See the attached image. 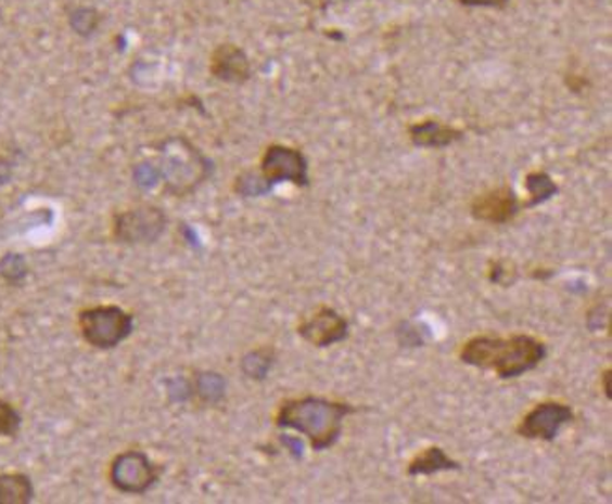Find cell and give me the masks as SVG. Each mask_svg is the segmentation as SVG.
<instances>
[{
  "instance_id": "cell-1",
  "label": "cell",
  "mask_w": 612,
  "mask_h": 504,
  "mask_svg": "<svg viewBox=\"0 0 612 504\" xmlns=\"http://www.w3.org/2000/svg\"><path fill=\"white\" fill-rule=\"evenodd\" d=\"M545 357V341L528 334H513L509 338L483 334L468 339L459 351V359L467 366L493 370L500 379H517L536 370Z\"/></svg>"
},
{
  "instance_id": "cell-2",
  "label": "cell",
  "mask_w": 612,
  "mask_h": 504,
  "mask_svg": "<svg viewBox=\"0 0 612 504\" xmlns=\"http://www.w3.org/2000/svg\"><path fill=\"white\" fill-rule=\"evenodd\" d=\"M355 413L354 405L344 401L326 400L318 396H303L282 401L275 424L279 428L299 431L316 452L331 449L342 436V422Z\"/></svg>"
},
{
  "instance_id": "cell-3",
  "label": "cell",
  "mask_w": 612,
  "mask_h": 504,
  "mask_svg": "<svg viewBox=\"0 0 612 504\" xmlns=\"http://www.w3.org/2000/svg\"><path fill=\"white\" fill-rule=\"evenodd\" d=\"M161 175L169 194L182 195L194 192L209 175V161L184 138H169L161 146Z\"/></svg>"
},
{
  "instance_id": "cell-4",
  "label": "cell",
  "mask_w": 612,
  "mask_h": 504,
  "mask_svg": "<svg viewBox=\"0 0 612 504\" xmlns=\"http://www.w3.org/2000/svg\"><path fill=\"white\" fill-rule=\"evenodd\" d=\"M77 325L89 346L107 351L130 338L133 318L118 306H94L79 313Z\"/></svg>"
},
{
  "instance_id": "cell-5",
  "label": "cell",
  "mask_w": 612,
  "mask_h": 504,
  "mask_svg": "<svg viewBox=\"0 0 612 504\" xmlns=\"http://www.w3.org/2000/svg\"><path fill=\"white\" fill-rule=\"evenodd\" d=\"M167 218L164 210L153 205L130 208L118 212L113 221V236L120 244H153L166 231Z\"/></svg>"
},
{
  "instance_id": "cell-6",
  "label": "cell",
  "mask_w": 612,
  "mask_h": 504,
  "mask_svg": "<svg viewBox=\"0 0 612 504\" xmlns=\"http://www.w3.org/2000/svg\"><path fill=\"white\" fill-rule=\"evenodd\" d=\"M161 478V469L140 450H126L113 460L110 480L118 491L143 495Z\"/></svg>"
},
{
  "instance_id": "cell-7",
  "label": "cell",
  "mask_w": 612,
  "mask_h": 504,
  "mask_svg": "<svg viewBox=\"0 0 612 504\" xmlns=\"http://www.w3.org/2000/svg\"><path fill=\"white\" fill-rule=\"evenodd\" d=\"M573 409L562 401H543L524 415L517 434L530 441H554L560 429L573 422Z\"/></svg>"
},
{
  "instance_id": "cell-8",
  "label": "cell",
  "mask_w": 612,
  "mask_h": 504,
  "mask_svg": "<svg viewBox=\"0 0 612 504\" xmlns=\"http://www.w3.org/2000/svg\"><path fill=\"white\" fill-rule=\"evenodd\" d=\"M262 175L275 186L279 182H292L295 186H308V161L305 154L292 146L271 145L262 158Z\"/></svg>"
},
{
  "instance_id": "cell-9",
  "label": "cell",
  "mask_w": 612,
  "mask_h": 504,
  "mask_svg": "<svg viewBox=\"0 0 612 504\" xmlns=\"http://www.w3.org/2000/svg\"><path fill=\"white\" fill-rule=\"evenodd\" d=\"M349 325L344 315L334 308L320 306L310 318H305L297 326V334L318 349L341 344L348 338Z\"/></svg>"
},
{
  "instance_id": "cell-10",
  "label": "cell",
  "mask_w": 612,
  "mask_h": 504,
  "mask_svg": "<svg viewBox=\"0 0 612 504\" xmlns=\"http://www.w3.org/2000/svg\"><path fill=\"white\" fill-rule=\"evenodd\" d=\"M521 208L522 205L519 203L515 192L511 188L501 186L477 195L472 201L470 210L477 221L503 225V223L515 220Z\"/></svg>"
},
{
  "instance_id": "cell-11",
  "label": "cell",
  "mask_w": 612,
  "mask_h": 504,
  "mask_svg": "<svg viewBox=\"0 0 612 504\" xmlns=\"http://www.w3.org/2000/svg\"><path fill=\"white\" fill-rule=\"evenodd\" d=\"M211 74L224 83L241 85L251 79V61L243 49L222 43L211 56Z\"/></svg>"
},
{
  "instance_id": "cell-12",
  "label": "cell",
  "mask_w": 612,
  "mask_h": 504,
  "mask_svg": "<svg viewBox=\"0 0 612 504\" xmlns=\"http://www.w3.org/2000/svg\"><path fill=\"white\" fill-rule=\"evenodd\" d=\"M411 143L423 148H442L462 139V132L438 120H423L410 126Z\"/></svg>"
},
{
  "instance_id": "cell-13",
  "label": "cell",
  "mask_w": 612,
  "mask_h": 504,
  "mask_svg": "<svg viewBox=\"0 0 612 504\" xmlns=\"http://www.w3.org/2000/svg\"><path fill=\"white\" fill-rule=\"evenodd\" d=\"M460 463L452 462L451 457L447 456L446 450L439 447H429V449L421 450L419 454L411 457L408 463L406 473L410 477H431L442 470H459Z\"/></svg>"
},
{
  "instance_id": "cell-14",
  "label": "cell",
  "mask_w": 612,
  "mask_h": 504,
  "mask_svg": "<svg viewBox=\"0 0 612 504\" xmlns=\"http://www.w3.org/2000/svg\"><path fill=\"white\" fill-rule=\"evenodd\" d=\"M35 497V486L23 473L0 475V504H27Z\"/></svg>"
},
{
  "instance_id": "cell-15",
  "label": "cell",
  "mask_w": 612,
  "mask_h": 504,
  "mask_svg": "<svg viewBox=\"0 0 612 504\" xmlns=\"http://www.w3.org/2000/svg\"><path fill=\"white\" fill-rule=\"evenodd\" d=\"M526 188H528L530 199L522 205L524 208L536 207L541 205L550 197L558 194V186L554 180L550 179L545 171H534L526 177Z\"/></svg>"
},
{
  "instance_id": "cell-16",
  "label": "cell",
  "mask_w": 612,
  "mask_h": 504,
  "mask_svg": "<svg viewBox=\"0 0 612 504\" xmlns=\"http://www.w3.org/2000/svg\"><path fill=\"white\" fill-rule=\"evenodd\" d=\"M272 362H275L272 347H259L244 357L241 370L248 379L264 380L271 372Z\"/></svg>"
},
{
  "instance_id": "cell-17",
  "label": "cell",
  "mask_w": 612,
  "mask_h": 504,
  "mask_svg": "<svg viewBox=\"0 0 612 504\" xmlns=\"http://www.w3.org/2000/svg\"><path fill=\"white\" fill-rule=\"evenodd\" d=\"M194 390L203 401L216 403L222 400L226 383H224L222 375L218 373H202L195 377Z\"/></svg>"
},
{
  "instance_id": "cell-18",
  "label": "cell",
  "mask_w": 612,
  "mask_h": 504,
  "mask_svg": "<svg viewBox=\"0 0 612 504\" xmlns=\"http://www.w3.org/2000/svg\"><path fill=\"white\" fill-rule=\"evenodd\" d=\"M271 184L264 179V175L246 171L235 180V192L243 197H259L271 190Z\"/></svg>"
},
{
  "instance_id": "cell-19",
  "label": "cell",
  "mask_w": 612,
  "mask_h": 504,
  "mask_svg": "<svg viewBox=\"0 0 612 504\" xmlns=\"http://www.w3.org/2000/svg\"><path fill=\"white\" fill-rule=\"evenodd\" d=\"M98 25H100V14L94 8L81 7L72 10L71 27L77 35L91 36L97 30Z\"/></svg>"
},
{
  "instance_id": "cell-20",
  "label": "cell",
  "mask_w": 612,
  "mask_h": 504,
  "mask_svg": "<svg viewBox=\"0 0 612 504\" xmlns=\"http://www.w3.org/2000/svg\"><path fill=\"white\" fill-rule=\"evenodd\" d=\"M20 428H22L20 411L12 403L0 400V437H14Z\"/></svg>"
},
{
  "instance_id": "cell-21",
  "label": "cell",
  "mask_w": 612,
  "mask_h": 504,
  "mask_svg": "<svg viewBox=\"0 0 612 504\" xmlns=\"http://www.w3.org/2000/svg\"><path fill=\"white\" fill-rule=\"evenodd\" d=\"M25 274H27V264H25V259L22 256L10 254V256L2 257L0 276L8 282H20L22 277H25Z\"/></svg>"
},
{
  "instance_id": "cell-22",
  "label": "cell",
  "mask_w": 612,
  "mask_h": 504,
  "mask_svg": "<svg viewBox=\"0 0 612 504\" xmlns=\"http://www.w3.org/2000/svg\"><path fill=\"white\" fill-rule=\"evenodd\" d=\"M488 280H490L493 284L501 285V287H509V285L515 284L517 272L513 267L509 269L506 261H490Z\"/></svg>"
},
{
  "instance_id": "cell-23",
  "label": "cell",
  "mask_w": 612,
  "mask_h": 504,
  "mask_svg": "<svg viewBox=\"0 0 612 504\" xmlns=\"http://www.w3.org/2000/svg\"><path fill=\"white\" fill-rule=\"evenodd\" d=\"M464 7L501 8L508 4V0H460Z\"/></svg>"
},
{
  "instance_id": "cell-24",
  "label": "cell",
  "mask_w": 612,
  "mask_h": 504,
  "mask_svg": "<svg viewBox=\"0 0 612 504\" xmlns=\"http://www.w3.org/2000/svg\"><path fill=\"white\" fill-rule=\"evenodd\" d=\"M611 379L612 370L611 367H607L605 372L601 373V387H603V395H605L607 400H611L612 398Z\"/></svg>"
},
{
  "instance_id": "cell-25",
  "label": "cell",
  "mask_w": 612,
  "mask_h": 504,
  "mask_svg": "<svg viewBox=\"0 0 612 504\" xmlns=\"http://www.w3.org/2000/svg\"><path fill=\"white\" fill-rule=\"evenodd\" d=\"M10 175H12L10 164H8L7 159L0 158V184H7Z\"/></svg>"
}]
</instances>
